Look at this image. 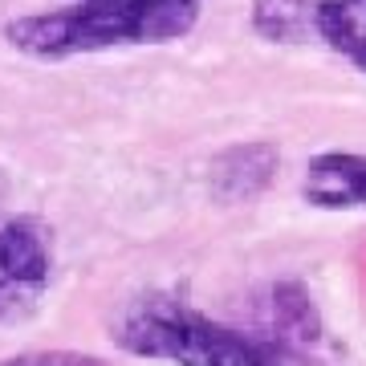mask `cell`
I'll use <instances>...</instances> for the list:
<instances>
[{
    "mask_svg": "<svg viewBox=\"0 0 366 366\" xmlns=\"http://www.w3.org/2000/svg\"><path fill=\"white\" fill-rule=\"evenodd\" d=\"M317 0H252V29L264 41L297 45L314 33Z\"/></svg>",
    "mask_w": 366,
    "mask_h": 366,
    "instance_id": "ba28073f",
    "label": "cell"
},
{
    "mask_svg": "<svg viewBox=\"0 0 366 366\" xmlns=\"http://www.w3.org/2000/svg\"><path fill=\"white\" fill-rule=\"evenodd\" d=\"M49 281L53 232L37 216H0V322L37 310Z\"/></svg>",
    "mask_w": 366,
    "mask_h": 366,
    "instance_id": "3957f363",
    "label": "cell"
},
{
    "mask_svg": "<svg viewBox=\"0 0 366 366\" xmlns=\"http://www.w3.org/2000/svg\"><path fill=\"white\" fill-rule=\"evenodd\" d=\"M204 0H78L49 13L13 16L4 41L37 61H66L118 45H163L196 29Z\"/></svg>",
    "mask_w": 366,
    "mask_h": 366,
    "instance_id": "7a4b0ae2",
    "label": "cell"
},
{
    "mask_svg": "<svg viewBox=\"0 0 366 366\" xmlns=\"http://www.w3.org/2000/svg\"><path fill=\"white\" fill-rule=\"evenodd\" d=\"M314 33L366 74V0H317Z\"/></svg>",
    "mask_w": 366,
    "mask_h": 366,
    "instance_id": "52a82bcc",
    "label": "cell"
},
{
    "mask_svg": "<svg viewBox=\"0 0 366 366\" xmlns=\"http://www.w3.org/2000/svg\"><path fill=\"white\" fill-rule=\"evenodd\" d=\"M0 366H114V362H106L98 354H81V350H29V354L0 358Z\"/></svg>",
    "mask_w": 366,
    "mask_h": 366,
    "instance_id": "9c48e42d",
    "label": "cell"
},
{
    "mask_svg": "<svg viewBox=\"0 0 366 366\" xmlns=\"http://www.w3.org/2000/svg\"><path fill=\"white\" fill-rule=\"evenodd\" d=\"M261 330L269 338L285 342V346H297V350H310L322 342V314H317L310 289L301 281H277L264 297V322Z\"/></svg>",
    "mask_w": 366,
    "mask_h": 366,
    "instance_id": "8992f818",
    "label": "cell"
},
{
    "mask_svg": "<svg viewBox=\"0 0 366 366\" xmlns=\"http://www.w3.org/2000/svg\"><path fill=\"white\" fill-rule=\"evenodd\" d=\"M114 342L134 358L171 366H317L310 350L285 346L264 330L208 317L179 293H143L114 322Z\"/></svg>",
    "mask_w": 366,
    "mask_h": 366,
    "instance_id": "6da1fadb",
    "label": "cell"
},
{
    "mask_svg": "<svg viewBox=\"0 0 366 366\" xmlns=\"http://www.w3.org/2000/svg\"><path fill=\"white\" fill-rule=\"evenodd\" d=\"M301 196L322 212L366 208V155L354 151H322L310 159Z\"/></svg>",
    "mask_w": 366,
    "mask_h": 366,
    "instance_id": "5b68a950",
    "label": "cell"
},
{
    "mask_svg": "<svg viewBox=\"0 0 366 366\" xmlns=\"http://www.w3.org/2000/svg\"><path fill=\"white\" fill-rule=\"evenodd\" d=\"M277 167H281V151L273 143H264V139L236 143L212 159L208 187L220 204H249L273 183Z\"/></svg>",
    "mask_w": 366,
    "mask_h": 366,
    "instance_id": "277c9868",
    "label": "cell"
}]
</instances>
